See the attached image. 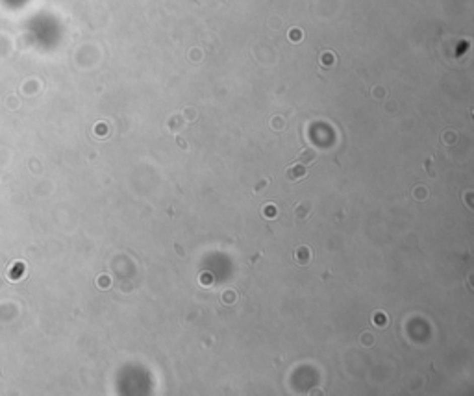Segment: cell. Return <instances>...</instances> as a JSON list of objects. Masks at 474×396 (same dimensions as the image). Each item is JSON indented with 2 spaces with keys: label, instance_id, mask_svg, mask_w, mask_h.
Segmentation results:
<instances>
[{
  "label": "cell",
  "instance_id": "cell-1",
  "mask_svg": "<svg viewBox=\"0 0 474 396\" xmlns=\"http://www.w3.org/2000/svg\"><path fill=\"white\" fill-rule=\"evenodd\" d=\"M24 274H26V265H24L23 261H13L6 270L8 280H12V281H19L21 278H24Z\"/></svg>",
  "mask_w": 474,
  "mask_h": 396
}]
</instances>
